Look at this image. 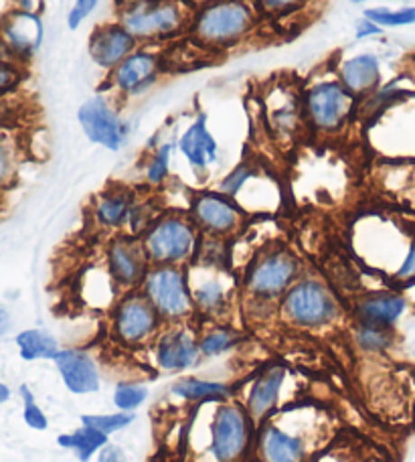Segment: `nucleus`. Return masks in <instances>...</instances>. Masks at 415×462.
Wrapping results in <instances>:
<instances>
[{
	"mask_svg": "<svg viewBox=\"0 0 415 462\" xmlns=\"http://www.w3.org/2000/svg\"><path fill=\"white\" fill-rule=\"evenodd\" d=\"M260 11L254 0H209L195 8L187 35L209 53H227L257 32Z\"/></svg>",
	"mask_w": 415,
	"mask_h": 462,
	"instance_id": "obj_1",
	"label": "nucleus"
},
{
	"mask_svg": "<svg viewBox=\"0 0 415 462\" xmlns=\"http://www.w3.org/2000/svg\"><path fill=\"white\" fill-rule=\"evenodd\" d=\"M195 8L185 0H128L118 5V21L138 43L161 45L187 35Z\"/></svg>",
	"mask_w": 415,
	"mask_h": 462,
	"instance_id": "obj_2",
	"label": "nucleus"
},
{
	"mask_svg": "<svg viewBox=\"0 0 415 462\" xmlns=\"http://www.w3.org/2000/svg\"><path fill=\"white\" fill-rule=\"evenodd\" d=\"M278 317L286 325L302 331H322L335 327L343 319V304L325 280L302 274L281 296Z\"/></svg>",
	"mask_w": 415,
	"mask_h": 462,
	"instance_id": "obj_3",
	"label": "nucleus"
},
{
	"mask_svg": "<svg viewBox=\"0 0 415 462\" xmlns=\"http://www.w3.org/2000/svg\"><path fill=\"white\" fill-rule=\"evenodd\" d=\"M306 126L318 136H338L356 118L359 100L332 76L314 78L302 89Z\"/></svg>",
	"mask_w": 415,
	"mask_h": 462,
	"instance_id": "obj_4",
	"label": "nucleus"
},
{
	"mask_svg": "<svg viewBox=\"0 0 415 462\" xmlns=\"http://www.w3.org/2000/svg\"><path fill=\"white\" fill-rule=\"evenodd\" d=\"M201 231L189 213L164 211L140 236L151 266H190L195 262Z\"/></svg>",
	"mask_w": 415,
	"mask_h": 462,
	"instance_id": "obj_5",
	"label": "nucleus"
},
{
	"mask_svg": "<svg viewBox=\"0 0 415 462\" xmlns=\"http://www.w3.org/2000/svg\"><path fill=\"white\" fill-rule=\"evenodd\" d=\"M302 276V262L286 247H270L247 263L242 278L244 300L280 304L290 286Z\"/></svg>",
	"mask_w": 415,
	"mask_h": 462,
	"instance_id": "obj_6",
	"label": "nucleus"
},
{
	"mask_svg": "<svg viewBox=\"0 0 415 462\" xmlns=\"http://www.w3.org/2000/svg\"><path fill=\"white\" fill-rule=\"evenodd\" d=\"M257 424L244 403H217L209 420V455L215 462H247L255 450Z\"/></svg>",
	"mask_w": 415,
	"mask_h": 462,
	"instance_id": "obj_7",
	"label": "nucleus"
},
{
	"mask_svg": "<svg viewBox=\"0 0 415 462\" xmlns=\"http://www.w3.org/2000/svg\"><path fill=\"white\" fill-rule=\"evenodd\" d=\"M140 291L151 300L164 325L189 323L195 317L187 266H151Z\"/></svg>",
	"mask_w": 415,
	"mask_h": 462,
	"instance_id": "obj_8",
	"label": "nucleus"
},
{
	"mask_svg": "<svg viewBox=\"0 0 415 462\" xmlns=\"http://www.w3.org/2000/svg\"><path fill=\"white\" fill-rule=\"evenodd\" d=\"M159 45H144L132 51L118 68L106 76L104 89L118 102H130L161 84L166 69V60Z\"/></svg>",
	"mask_w": 415,
	"mask_h": 462,
	"instance_id": "obj_9",
	"label": "nucleus"
},
{
	"mask_svg": "<svg viewBox=\"0 0 415 462\" xmlns=\"http://www.w3.org/2000/svg\"><path fill=\"white\" fill-rule=\"evenodd\" d=\"M78 120L89 143L118 152L130 138V122L122 116V102L107 92H99L83 102Z\"/></svg>",
	"mask_w": 415,
	"mask_h": 462,
	"instance_id": "obj_10",
	"label": "nucleus"
},
{
	"mask_svg": "<svg viewBox=\"0 0 415 462\" xmlns=\"http://www.w3.org/2000/svg\"><path fill=\"white\" fill-rule=\"evenodd\" d=\"M112 333L114 339L124 346H143L154 343L162 331V319L154 310L144 292L130 291L122 292L112 307Z\"/></svg>",
	"mask_w": 415,
	"mask_h": 462,
	"instance_id": "obj_11",
	"label": "nucleus"
},
{
	"mask_svg": "<svg viewBox=\"0 0 415 462\" xmlns=\"http://www.w3.org/2000/svg\"><path fill=\"white\" fill-rule=\"evenodd\" d=\"M189 270L195 315L209 320H221L234 304L237 284L234 274L221 266H205L193 262Z\"/></svg>",
	"mask_w": 415,
	"mask_h": 462,
	"instance_id": "obj_12",
	"label": "nucleus"
},
{
	"mask_svg": "<svg viewBox=\"0 0 415 462\" xmlns=\"http://www.w3.org/2000/svg\"><path fill=\"white\" fill-rule=\"evenodd\" d=\"M189 217L201 236L231 239L245 226V209L234 197L217 191H198L190 197Z\"/></svg>",
	"mask_w": 415,
	"mask_h": 462,
	"instance_id": "obj_13",
	"label": "nucleus"
},
{
	"mask_svg": "<svg viewBox=\"0 0 415 462\" xmlns=\"http://www.w3.org/2000/svg\"><path fill=\"white\" fill-rule=\"evenodd\" d=\"M262 108L265 126L280 143H292L306 128L302 89H298L292 81H272L270 88L263 92Z\"/></svg>",
	"mask_w": 415,
	"mask_h": 462,
	"instance_id": "obj_14",
	"label": "nucleus"
},
{
	"mask_svg": "<svg viewBox=\"0 0 415 462\" xmlns=\"http://www.w3.org/2000/svg\"><path fill=\"white\" fill-rule=\"evenodd\" d=\"M104 266L120 292L138 291L151 270V260L138 236L118 234L106 245Z\"/></svg>",
	"mask_w": 415,
	"mask_h": 462,
	"instance_id": "obj_15",
	"label": "nucleus"
},
{
	"mask_svg": "<svg viewBox=\"0 0 415 462\" xmlns=\"http://www.w3.org/2000/svg\"><path fill=\"white\" fill-rule=\"evenodd\" d=\"M201 359L198 337L189 323L164 325L154 339V363L166 374H180V371L193 369Z\"/></svg>",
	"mask_w": 415,
	"mask_h": 462,
	"instance_id": "obj_16",
	"label": "nucleus"
},
{
	"mask_svg": "<svg viewBox=\"0 0 415 462\" xmlns=\"http://www.w3.org/2000/svg\"><path fill=\"white\" fill-rule=\"evenodd\" d=\"M140 47L138 41L122 27L118 21H107L97 24L91 31L88 41L89 60L96 63L97 69H102L106 76L114 71L126 57Z\"/></svg>",
	"mask_w": 415,
	"mask_h": 462,
	"instance_id": "obj_17",
	"label": "nucleus"
},
{
	"mask_svg": "<svg viewBox=\"0 0 415 462\" xmlns=\"http://www.w3.org/2000/svg\"><path fill=\"white\" fill-rule=\"evenodd\" d=\"M177 148L198 180L207 179V175L211 172V167L219 162L221 156L217 138L209 130L207 116L203 112H198L197 118L179 136Z\"/></svg>",
	"mask_w": 415,
	"mask_h": 462,
	"instance_id": "obj_18",
	"label": "nucleus"
},
{
	"mask_svg": "<svg viewBox=\"0 0 415 462\" xmlns=\"http://www.w3.org/2000/svg\"><path fill=\"white\" fill-rule=\"evenodd\" d=\"M138 201L140 197L134 189L126 185H110L96 195L91 203V217L99 229L112 231V234H128Z\"/></svg>",
	"mask_w": 415,
	"mask_h": 462,
	"instance_id": "obj_19",
	"label": "nucleus"
},
{
	"mask_svg": "<svg viewBox=\"0 0 415 462\" xmlns=\"http://www.w3.org/2000/svg\"><path fill=\"white\" fill-rule=\"evenodd\" d=\"M45 27L37 13L13 8L0 24V41L6 45L14 61H27L43 45Z\"/></svg>",
	"mask_w": 415,
	"mask_h": 462,
	"instance_id": "obj_20",
	"label": "nucleus"
},
{
	"mask_svg": "<svg viewBox=\"0 0 415 462\" xmlns=\"http://www.w3.org/2000/svg\"><path fill=\"white\" fill-rule=\"evenodd\" d=\"M255 455L260 462H306L309 460V442L304 436L286 430L284 426L270 418L257 426Z\"/></svg>",
	"mask_w": 415,
	"mask_h": 462,
	"instance_id": "obj_21",
	"label": "nucleus"
},
{
	"mask_svg": "<svg viewBox=\"0 0 415 462\" xmlns=\"http://www.w3.org/2000/svg\"><path fill=\"white\" fill-rule=\"evenodd\" d=\"M288 379V369L284 365H270L257 374L247 387L244 406L254 422L260 426L273 416L278 410L281 392Z\"/></svg>",
	"mask_w": 415,
	"mask_h": 462,
	"instance_id": "obj_22",
	"label": "nucleus"
},
{
	"mask_svg": "<svg viewBox=\"0 0 415 462\" xmlns=\"http://www.w3.org/2000/svg\"><path fill=\"white\" fill-rule=\"evenodd\" d=\"M53 363L71 393L89 395L99 392V387H102L97 361L86 349H78V346L61 349L55 355Z\"/></svg>",
	"mask_w": 415,
	"mask_h": 462,
	"instance_id": "obj_23",
	"label": "nucleus"
},
{
	"mask_svg": "<svg viewBox=\"0 0 415 462\" xmlns=\"http://www.w3.org/2000/svg\"><path fill=\"white\" fill-rule=\"evenodd\" d=\"M408 309L410 302L405 299V294L397 291H377L363 294L361 299L355 300L353 317L359 323L393 328Z\"/></svg>",
	"mask_w": 415,
	"mask_h": 462,
	"instance_id": "obj_24",
	"label": "nucleus"
},
{
	"mask_svg": "<svg viewBox=\"0 0 415 462\" xmlns=\"http://www.w3.org/2000/svg\"><path fill=\"white\" fill-rule=\"evenodd\" d=\"M337 78L356 100H361L383 84V65L375 53H356L337 65Z\"/></svg>",
	"mask_w": 415,
	"mask_h": 462,
	"instance_id": "obj_25",
	"label": "nucleus"
},
{
	"mask_svg": "<svg viewBox=\"0 0 415 462\" xmlns=\"http://www.w3.org/2000/svg\"><path fill=\"white\" fill-rule=\"evenodd\" d=\"M235 390L226 382L201 377H182L171 385V395L187 403H223L234 398Z\"/></svg>",
	"mask_w": 415,
	"mask_h": 462,
	"instance_id": "obj_26",
	"label": "nucleus"
},
{
	"mask_svg": "<svg viewBox=\"0 0 415 462\" xmlns=\"http://www.w3.org/2000/svg\"><path fill=\"white\" fill-rule=\"evenodd\" d=\"M57 444L61 448L71 450L79 458V462H89L106 444H110V436L97 432L96 428L81 424L78 430L57 436Z\"/></svg>",
	"mask_w": 415,
	"mask_h": 462,
	"instance_id": "obj_27",
	"label": "nucleus"
},
{
	"mask_svg": "<svg viewBox=\"0 0 415 462\" xmlns=\"http://www.w3.org/2000/svg\"><path fill=\"white\" fill-rule=\"evenodd\" d=\"M353 341L356 345V349L363 353L385 355L395 346L397 335H395V328L392 327H379V325L359 323V320H355Z\"/></svg>",
	"mask_w": 415,
	"mask_h": 462,
	"instance_id": "obj_28",
	"label": "nucleus"
},
{
	"mask_svg": "<svg viewBox=\"0 0 415 462\" xmlns=\"http://www.w3.org/2000/svg\"><path fill=\"white\" fill-rule=\"evenodd\" d=\"M14 343L19 346V353L24 361H37V359H55V355L61 351L60 343L55 337L41 328H29L14 337Z\"/></svg>",
	"mask_w": 415,
	"mask_h": 462,
	"instance_id": "obj_29",
	"label": "nucleus"
},
{
	"mask_svg": "<svg viewBox=\"0 0 415 462\" xmlns=\"http://www.w3.org/2000/svg\"><path fill=\"white\" fill-rule=\"evenodd\" d=\"M177 143L166 140L152 151H146L143 159V179L148 187H164L171 177V161Z\"/></svg>",
	"mask_w": 415,
	"mask_h": 462,
	"instance_id": "obj_30",
	"label": "nucleus"
},
{
	"mask_svg": "<svg viewBox=\"0 0 415 462\" xmlns=\"http://www.w3.org/2000/svg\"><path fill=\"white\" fill-rule=\"evenodd\" d=\"M242 343V335H239L235 328L227 325H213L198 335V349L205 359L219 357V355H226L234 351L235 346Z\"/></svg>",
	"mask_w": 415,
	"mask_h": 462,
	"instance_id": "obj_31",
	"label": "nucleus"
},
{
	"mask_svg": "<svg viewBox=\"0 0 415 462\" xmlns=\"http://www.w3.org/2000/svg\"><path fill=\"white\" fill-rule=\"evenodd\" d=\"M136 414L134 411H114V414H83L79 418V424H86L96 428L97 432L106 436H112L115 432L126 430L128 426L134 424Z\"/></svg>",
	"mask_w": 415,
	"mask_h": 462,
	"instance_id": "obj_32",
	"label": "nucleus"
},
{
	"mask_svg": "<svg viewBox=\"0 0 415 462\" xmlns=\"http://www.w3.org/2000/svg\"><path fill=\"white\" fill-rule=\"evenodd\" d=\"M369 21L377 23L379 27L383 29H393V27H410L415 24V6H405V8H385V6H373L363 13Z\"/></svg>",
	"mask_w": 415,
	"mask_h": 462,
	"instance_id": "obj_33",
	"label": "nucleus"
},
{
	"mask_svg": "<svg viewBox=\"0 0 415 462\" xmlns=\"http://www.w3.org/2000/svg\"><path fill=\"white\" fill-rule=\"evenodd\" d=\"M148 395V387L144 383H136V382H120L114 387V406L120 411H136L138 408H143Z\"/></svg>",
	"mask_w": 415,
	"mask_h": 462,
	"instance_id": "obj_34",
	"label": "nucleus"
},
{
	"mask_svg": "<svg viewBox=\"0 0 415 462\" xmlns=\"http://www.w3.org/2000/svg\"><path fill=\"white\" fill-rule=\"evenodd\" d=\"M257 172H260V167H257V164H254L252 161H242L219 180V191L237 199L239 193L244 191L245 185L257 175Z\"/></svg>",
	"mask_w": 415,
	"mask_h": 462,
	"instance_id": "obj_35",
	"label": "nucleus"
},
{
	"mask_svg": "<svg viewBox=\"0 0 415 462\" xmlns=\"http://www.w3.org/2000/svg\"><path fill=\"white\" fill-rule=\"evenodd\" d=\"M312 0H254V5L262 16H270V19H284V16H292L302 13Z\"/></svg>",
	"mask_w": 415,
	"mask_h": 462,
	"instance_id": "obj_36",
	"label": "nucleus"
},
{
	"mask_svg": "<svg viewBox=\"0 0 415 462\" xmlns=\"http://www.w3.org/2000/svg\"><path fill=\"white\" fill-rule=\"evenodd\" d=\"M21 395H23V402H24V408H23V420L24 424L32 430H47L49 426V420L45 416V411L37 406L35 402V395H32L31 387L29 385H21Z\"/></svg>",
	"mask_w": 415,
	"mask_h": 462,
	"instance_id": "obj_37",
	"label": "nucleus"
},
{
	"mask_svg": "<svg viewBox=\"0 0 415 462\" xmlns=\"http://www.w3.org/2000/svg\"><path fill=\"white\" fill-rule=\"evenodd\" d=\"M16 175V148L6 136L0 134V191L13 183Z\"/></svg>",
	"mask_w": 415,
	"mask_h": 462,
	"instance_id": "obj_38",
	"label": "nucleus"
},
{
	"mask_svg": "<svg viewBox=\"0 0 415 462\" xmlns=\"http://www.w3.org/2000/svg\"><path fill=\"white\" fill-rule=\"evenodd\" d=\"M393 280L401 288H413L415 286V237L408 247V254L401 260L400 268L393 272Z\"/></svg>",
	"mask_w": 415,
	"mask_h": 462,
	"instance_id": "obj_39",
	"label": "nucleus"
},
{
	"mask_svg": "<svg viewBox=\"0 0 415 462\" xmlns=\"http://www.w3.org/2000/svg\"><path fill=\"white\" fill-rule=\"evenodd\" d=\"M23 81V69L16 61H0V96L11 94Z\"/></svg>",
	"mask_w": 415,
	"mask_h": 462,
	"instance_id": "obj_40",
	"label": "nucleus"
},
{
	"mask_svg": "<svg viewBox=\"0 0 415 462\" xmlns=\"http://www.w3.org/2000/svg\"><path fill=\"white\" fill-rule=\"evenodd\" d=\"M99 0H76L68 14V27L71 31H78L83 23H86L88 16L96 11Z\"/></svg>",
	"mask_w": 415,
	"mask_h": 462,
	"instance_id": "obj_41",
	"label": "nucleus"
},
{
	"mask_svg": "<svg viewBox=\"0 0 415 462\" xmlns=\"http://www.w3.org/2000/svg\"><path fill=\"white\" fill-rule=\"evenodd\" d=\"M385 32L383 27H379L377 23L369 21L367 16H363V19L356 23L355 27V39L356 41H364V39H375V37H381Z\"/></svg>",
	"mask_w": 415,
	"mask_h": 462,
	"instance_id": "obj_42",
	"label": "nucleus"
},
{
	"mask_svg": "<svg viewBox=\"0 0 415 462\" xmlns=\"http://www.w3.org/2000/svg\"><path fill=\"white\" fill-rule=\"evenodd\" d=\"M96 462H128V458L120 447H115V444H106V447L97 452Z\"/></svg>",
	"mask_w": 415,
	"mask_h": 462,
	"instance_id": "obj_43",
	"label": "nucleus"
},
{
	"mask_svg": "<svg viewBox=\"0 0 415 462\" xmlns=\"http://www.w3.org/2000/svg\"><path fill=\"white\" fill-rule=\"evenodd\" d=\"M11 11H13V8H8V0H0V24H3L5 16Z\"/></svg>",
	"mask_w": 415,
	"mask_h": 462,
	"instance_id": "obj_44",
	"label": "nucleus"
},
{
	"mask_svg": "<svg viewBox=\"0 0 415 462\" xmlns=\"http://www.w3.org/2000/svg\"><path fill=\"white\" fill-rule=\"evenodd\" d=\"M11 400V390L5 383H0V403H6Z\"/></svg>",
	"mask_w": 415,
	"mask_h": 462,
	"instance_id": "obj_45",
	"label": "nucleus"
},
{
	"mask_svg": "<svg viewBox=\"0 0 415 462\" xmlns=\"http://www.w3.org/2000/svg\"><path fill=\"white\" fill-rule=\"evenodd\" d=\"M8 325V312L0 309V333L5 331V327Z\"/></svg>",
	"mask_w": 415,
	"mask_h": 462,
	"instance_id": "obj_46",
	"label": "nucleus"
},
{
	"mask_svg": "<svg viewBox=\"0 0 415 462\" xmlns=\"http://www.w3.org/2000/svg\"><path fill=\"white\" fill-rule=\"evenodd\" d=\"M185 3H189L190 6L197 8V6H201V5H205V3H209V0H185Z\"/></svg>",
	"mask_w": 415,
	"mask_h": 462,
	"instance_id": "obj_47",
	"label": "nucleus"
},
{
	"mask_svg": "<svg viewBox=\"0 0 415 462\" xmlns=\"http://www.w3.org/2000/svg\"><path fill=\"white\" fill-rule=\"evenodd\" d=\"M348 3H353V5H364V3H367V0H348Z\"/></svg>",
	"mask_w": 415,
	"mask_h": 462,
	"instance_id": "obj_48",
	"label": "nucleus"
},
{
	"mask_svg": "<svg viewBox=\"0 0 415 462\" xmlns=\"http://www.w3.org/2000/svg\"><path fill=\"white\" fill-rule=\"evenodd\" d=\"M306 462H322V460L320 458H309Z\"/></svg>",
	"mask_w": 415,
	"mask_h": 462,
	"instance_id": "obj_49",
	"label": "nucleus"
},
{
	"mask_svg": "<svg viewBox=\"0 0 415 462\" xmlns=\"http://www.w3.org/2000/svg\"><path fill=\"white\" fill-rule=\"evenodd\" d=\"M115 3H118V5H120V3H128V0H115Z\"/></svg>",
	"mask_w": 415,
	"mask_h": 462,
	"instance_id": "obj_50",
	"label": "nucleus"
},
{
	"mask_svg": "<svg viewBox=\"0 0 415 462\" xmlns=\"http://www.w3.org/2000/svg\"><path fill=\"white\" fill-rule=\"evenodd\" d=\"M255 462H260V460H255Z\"/></svg>",
	"mask_w": 415,
	"mask_h": 462,
	"instance_id": "obj_51",
	"label": "nucleus"
}]
</instances>
